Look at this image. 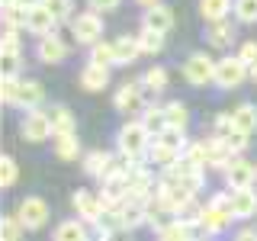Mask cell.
I'll return each mask as SVG.
<instances>
[{
  "label": "cell",
  "mask_w": 257,
  "mask_h": 241,
  "mask_svg": "<svg viewBox=\"0 0 257 241\" xmlns=\"http://www.w3.org/2000/svg\"><path fill=\"white\" fill-rule=\"evenodd\" d=\"M235 241H257V231L254 228H244V231H238Z\"/></svg>",
  "instance_id": "7dc6e473"
},
{
  "label": "cell",
  "mask_w": 257,
  "mask_h": 241,
  "mask_svg": "<svg viewBox=\"0 0 257 241\" xmlns=\"http://www.w3.org/2000/svg\"><path fill=\"white\" fill-rule=\"evenodd\" d=\"M36 55H39V61H42V64H61L64 58H68V45H64V39L58 36V32H52V36L39 39Z\"/></svg>",
  "instance_id": "4fadbf2b"
},
{
  "label": "cell",
  "mask_w": 257,
  "mask_h": 241,
  "mask_svg": "<svg viewBox=\"0 0 257 241\" xmlns=\"http://www.w3.org/2000/svg\"><path fill=\"white\" fill-rule=\"evenodd\" d=\"M231 222H238V219H235V212H231V199H228V193H215V196L203 206V222H199L196 235H199V238L222 235V231H228V228H231Z\"/></svg>",
  "instance_id": "6da1fadb"
},
{
  "label": "cell",
  "mask_w": 257,
  "mask_h": 241,
  "mask_svg": "<svg viewBox=\"0 0 257 241\" xmlns=\"http://www.w3.org/2000/svg\"><path fill=\"white\" fill-rule=\"evenodd\" d=\"M87 4H90L93 13H112L119 4H122V0H87Z\"/></svg>",
  "instance_id": "bcb514c9"
},
{
  "label": "cell",
  "mask_w": 257,
  "mask_h": 241,
  "mask_svg": "<svg viewBox=\"0 0 257 241\" xmlns=\"http://www.w3.org/2000/svg\"><path fill=\"white\" fill-rule=\"evenodd\" d=\"M77 80H80V87H84V90H90V93L106 90V84H109V68L87 61L84 68H80V77H77Z\"/></svg>",
  "instance_id": "2e32d148"
},
{
  "label": "cell",
  "mask_w": 257,
  "mask_h": 241,
  "mask_svg": "<svg viewBox=\"0 0 257 241\" xmlns=\"http://www.w3.org/2000/svg\"><path fill=\"white\" fill-rule=\"evenodd\" d=\"M158 241H199V235H196V228H190V225H183L177 219V222L164 225V228L158 231Z\"/></svg>",
  "instance_id": "83f0119b"
},
{
  "label": "cell",
  "mask_w": 257,
  "mask_h": 241,
  "mask_svg": "<svg viewBox=\"0 0 257 241\" xmlns=\"http://www.w3.org/2000/svg\"><path fill=\"white\" fill-rule=\"evenodd\" d=\"M71 206L77 209V219L80 222H100V215H103V209H106V203H103V196L100 193H93V190H77L74 196H71Z\"/></svg>",
  "instance_id": "30bf717a"
},
{
  "label": "cell",
  "mask_w": 257,
  "mask_h": 241,
  "mask_svg": "<svg viewBox=\"0 0 257 241\" xmlns=\"http://www.w3.org/2000/svg\"><path fill=\"white\" fill-rule=\"evenodd\" d=\"M71 32H74L77 45H96L103 42V16L93 13V10H84L74 16V23H71Z\"/></svg>",
  "instance_id": "277c9868"
},
{
  "label": "cell",
  "mask_w": 257,
  "mask_h": 241,
  "mask_svg": "<svg viewBox=\"0 0 257 241\" xmlns=\"http://www.w3.org/2000/svg\"><path fill=\"white\" fill-rule=\"evenodd\" d=\"M16 4H20L23 10H32V7H39V4H42V0H16Z\"/></svg>",
  "instance_id": "c3c4849f"
},
{
  "label": "cell",
  "mask_w": 257,
  "mask_h": 241,
  "mask_svg": "<svg viewBox=\"0 0 257 241\" xmlns=\"http://www.w3.org/2000/svg\"><path fill=\"white\" fill-rule=\"evenodd\" d=\"M116 148H119V155H125V158H132V161H142L145 155H148L151 135H148V129L142 126V119H132V123H125L122 129H119Z\"/></svg>",
  "instance_id": "7a4b0ae2"
},
{
  "label": "cell",
  "mask_w": 257,
  "mask_h": 241,
  "mask_svg": "<svg viewBox=\"0 0 257 241\" xmlns=\"http://www.w3.org/2000/svg\"><path fill=\"white\" fill-rule=\"evenodd\" d=\"M112 171V155L109 151H90L84 158V174L87 177H96V180H106Z\"/></svg>",
  "instance_id": "ffe728a7"
},
{
  "label": "cell",
  "mask_w": 257,
  "mask_h": 241,
  "mask_svg": "<svg viewBox=\"0 0 257 241\" xmlns=\"http://www.w3.org/2000/svg\"><path fill=\"white\" fill-rule=\"evenodd\" d=\"M119 212H122L125 228H139V225L148 222V199H125V203L119 206Z\"/></svg>",
  "instance_id": "d6986e66"
},
{
  "label": "cell",
  "mask_w": 257,
  "mask_h": 241,
  "mask_svg": "<svg viewBox=\"0 0 257 241\" xmlns=\"http://www.w3.org/2000/svg\"><path fill=\"white\" fill-rule=\"evenodd\" d=\"M238 58L244 61L247 68H251V64H257V42H254V39H247V42L238 48Z\"/></svg>",
  "instance_id": "ee69618b"
},
{
  "label": "cell",
  "mask_w": 257,
  "mask_h": 241,
  "mask_svg": "<svg viewBox=\"0 0 257 241\" xmlns=\"http://www.w3.org/2000/svg\"><path fill=\"white\" fill-rule=\"evenodd\" d=\"M142 84H145V90H151V93H161L167 87V68H161V64H155V68H148L142 74Z\"/></svg>",
  "instance_id": "d6a6232c"
},
{
  "label": "cell",
  "mask_w": 257,
  "mask_h": 241,
  "mask_svg": "<svg viewBox=\"0 0 257 241\" xmlns=\"http://www.w3.org/2000/svg\"><path fill=\"white\" fill-rule=\"evenodd\" d=\"M23 231H26V228L20 225L16 215H4V222H0V235H4V241H20Z\"/></svg>",
  "instance_id": "d590c367"
},
{
  "label": "cell",
  "mask_w": 257,
  "mask_h": 241,
  "mask_svg": "<svg viewBox=\"0 0 257 241\" xmlns=\"http://www.w3.org/2000/svg\"><path fill=\"white\" fill-rule=\"evenodd\" d=\"M142 26L145 29H155V32H171L174 29V13H171V7H164V4H158V7H151V10H145L142 13Z\"/></svg>",
  "instance_id": "e0dca14e"
},
{
  "label": "cell",
  "mask_w": 257,
  "mask_h": 241,
  "mask_svg": "<svg viewBox=\"0 0 257 241\" xmlns=\"http://www.w3.org/2000/svg\"><path fill=\"white\" fill-rule=\"evenodd\" d=\"M112 106L119 112H125V116H135V112H145L148 109V103H145V84L142 80H128L116 90L112 96Z\"/></svg>",
  "instance_id": "8992f818"
},
{
  "label": "cell",
  "mask_w": 257,
  "mask_h": 241,
  "mask_svg": "<svg viewBox=\"0 0 257 241\" xmlns=\"http://www.w3.org/2000/svg\"><path fill=\"white\" fill-rule=\"evenodd\" d=\"M0 71H4V80H16L20 77V55L0 52Z\"/></svg>",
  "instance_id": "8d00e7d4"
},
{
  "label": "cell",
  "mask_w": 257,
  "mask_h": 241,
  "mask_svg": "<svg viewBox=\"0 0 257 241\" xmlns=\"http://www.w3.org/2000/svg\"><path fill=\"white\" fill-rule=\"evenodd\" d=\"M52 241H90L87 222H80V219H64L58 228L52 231Z\"/></svg>",
  "instance_id": "7402d4cb"
},
{
  "label": "cell",
  "mask_w": 257,
  "mask_h": 241,
  "mask_svg": "<svg viewBox=\"0 0 257 241\" xmlns=\"http://www.w3.org/2000/svg\"><path fill=\"white\" fill-rule=\"evenodd\" d=\"M42 4H45V10L55 16V23H61V20L71 16V0H42Z\"/></svg>",
  "instance_id": "ab89813d"
},
{
  "label": "cell",
  "mask_w": 257,
  "mask_h": 241,
  "mask_svg": "<svg viewBox=\"0 0 257 241\" xmlns=\"http://www.w3.org/2000/svg\"><path fill=\"white\" fill-rule=\"evenodd\" d=\"M135 4H139V7H145V10H151V7H158L161 0H135Z\"/></svg>",
  "instance_id": "681fc988"
},
{
  "label": "cell",
  "mask_w": 257,
  "mask_h": 241,
  "mask_svg": "<svg viewBox=\"0 0 257 241\" xmlns=\"http://www.w3.org/2000/svg\"><path fill=\"white\" fill-rule=\"evenodd\" d=\"M222 142H225V145L231 148V155H241V151L247 148V142H251V135H244V132H238V129H231V132L225 135Z\"/></svg>",
  "instance_id": "f35d334b"
},
{
  "label": "cell",
  "mask_w": 257,
  "mask_h": 241,
  "mask_svg": "<svg viewBox=\"0 0 257 241\" xmlns=\"http://www.w3.org/2000/svg\"><path fill=\"white\" fill-rule=\"evenodd\" d=\"M16 177H20V167H16V161H13L10 155H4V158H0V187L10 190L13 183H16Z\"/></svg>",
  "instance_id": "e575fe53"
},
{
  "label": "cell",
  "mask_w": 257,
  "mask_h": 241,
  "mask_svg": "<svg viewBox=\"0 0 257 241\" xmlns=\"http://www.w3.org/2000/svg\"><path fill=\"white\" fill-rule=\"evenodd\" d=\"M235 16L241 23H257V0H235Z\"/></svg>",
  "instance_id": "74e56055"
},
{
  "label": "cell",
  "mask_w": 257,
  "mask_h": 241,
  "mask_svg": "<svg viewBox=\"0 0 257 241\" xmlns=\"http://www.w3.org/2000/svg\"><path fill=\"white\" fill-rule=\"evenodd\" d=\"M247 77H251V68H247L238 55L222 58L219 68H215V87H222V90H235V87H241Z\"/></svg>",
  "instance_id": "5b68a950"
},
{
  "label": "cell",
  "mask_w": 257,
  "mask_h": 241,
  "mask_svg": "<svg viewBox=\"0 0 257 241\" xmlns=\"http://www.w3.org/2000/svg\"><path fill=\"white\" fill-rule=\"evenodd\" d=\"M55 16L45 10V4H39V7H32V10L26 13V32H32V36H39V39H45V36H52L55 32Z\"/></svg>",
  "instance_id": "5bb4252c"
},
{
  "label": "cell",
  "mask_w": 257,
  "mask_h": 241,
  "mask_svg": "<svg viewBox=\"0 0 257 241\" xmlns=\"http://www.w3.org/2000/svg\"><path fill=\"white\" fill-rule=\"evenodd\" d=\"M142 58V48H139V39L135 36H122L116 39V64H132Z\"/></svg>",
  "instance_id": "f1b7e54d"
},
{
  "label": "cell",
  "mask_w": 257,
  "mask_h": 241,
  "mask_svg": "<svg viewBox=\"0 0 257 241\" xmlns=\"http://www.w3.org/2000/svg\"><path fill=\"white\" fill-rule=\"evenodd\" d=\"M228 199H231V212H235V219H251V215H257V190L254 187L228 190Z\"/></svg>",
  "instance_id": "9a60e30c"
},
{
  "label": "cell",
  "mask_w": 257,
  "mask_h": 241,
  "mask_svg": "<svg viewBox=\"0 0 257 241\" xmlns=\"http://www.w3.org/2000/svg\"><path fill=\"white\" fill-rule=\"evenodd\" d=\"M0 52H7V55H20V29H7V32H4Z\"/></svg>",
  "instance_id": "60d3db41"
},
{
  "label": "cell",
  "mask_w": 257,
  "mask_h": 241,
  "mask_svg": "<svg viewBox=\"0 0 257 241\" xmlns=\"http://www.w3.org/2000/svg\"><path fill=\"white\" fill-rule=\"evenodd\" d=\"M135 39H139L142 55H158L161 48H164V32H155V29H145V26H142V32H139Z\"/></svg>",
  "instance_id": "1f68e13d"
},
{
  "label": "cell",
  "mask_w": 257,
  "mask_h": 241,
  "mask_svg": "<svg viewBox=\"0 0 257 241\" xmlns=\"http://www.w3.org/2000/svg\"><path fill=\"white\" fill-rule=\"evenodd\" d=\"M55 155H58L61 161H77L80 158V139H77V132L55 135Z\"/></svg>",
  "instance_id": "4316f807"
},
{
  "label": "cell",
  "mask_w": 257,
  "mask_h": 241,
  "mask_svg": "<svg viewBox=\"0 0 257 241\" xmlns=\"http://www.w3.org/2000/svg\"><path fill=\"white\" fill-rule=\"evenodd\" d=\"M183 158H190L193 164L206 167V142H190V148L183 151Z\"/></svg>",
  "instance_id": "b9f144b4"
},
{
  "label": "cell",
  "mask_w": 257,
  "mask_h": 241,
  "mask_svg": "<svg viewBox=\"0 0 257 241\" xmlns=\"http://www.w3.org/2000/svg\"><path fill=\"white\" fill-rule=\"evenodd\" d=\"M48 119H52L55 135H68V132L77 129V119H74V112H71L68 106H52V109H48ZM55 135H52V139H55Z\"/></svg>",
  "instance_id": "484cf974"
},
{
  "label": "cell",
  "mask_w": 257,
  "mask_h": 241,
  "mask_svg": "<svg viewBox=\"0 0 257 241\" xmlns=\"http://www.w3.org/2000/svg\"><path fill=\"white\" fill-rule=\"evenodd\" d=\"M206 39L212 48H228L235 42V29H231V23H212V26L206 29Z\"/></svg>",
  "instance_id": "f546056e"
},
{
  "label": "cell",
  "mask_w": 257,
  "mask_h": 241,
  "mask_svg": "<svg viewBox=\"0 0 257 241\" xmlns=\"http://www.w3.org/2000/svg\"><path fill=\"white\" fill-rule=\"evenodd\" d=\"M171 222H177V212L161 196H151L148 199V225H155V231H161L164 225H171Z\"/></svg>",
  "instance_id": "44dd1931"
},
{
  "label": "cell",
  "mask_w": 257,
  "mask_h": 241,
  "mask_svg": "<svg viewBox=\"0 0 257 241\" xmlns=\"http://www.w3.org/2000/svg\"><path fill=\"white\" fill-rule=\"evenodd\" d=\"M16 84H20V77H16V80H0V96H4L7 106L16 103Z\"/></svg>",
  "instance_id": "f6af8a7d"
},
{
  "label": "cell",
  "mask_w": 257,
  "mask_h": 241,
  "mask_svg": "<svg viewBox=\"0 0 257 241\" xmlns=\"http://www.w3.org/2000/svg\"><path fill=\"white\" fill-rule=\"evenodd\" d=\"M235 10V0H199V16L206 23H225Z\"/></svg>",
  "instance_id": "603a6c76"
},
{
  "label": "cell",
  "mask_w": 257,
  "mask_h": 241,
  "mask_svg": "<svg viewBox=\"0 0 257 241\" xmlns=\"http://www.w3.org/2000/svg\"><path fill=\"white\" fill-rule=\"evenodd\" d=\"M231 123H235V129L244 132V135L257 132V106L254 103H241V106H235L231 109Z\"/></svg>",
  "instance_id": "cb8c5ba5"
},
{
  "label": "cell",
  "mask_w": 257,
  "mask_h": 241,
  "mask_svg": "<svg viewBox=\"0 0 257 241\" xmlns=\"http://www.w3.org/2000/svg\"><path fill=\"white\" fill-rule=\"evenodd\" d=\"M164 112H167V126H171V129H187V123H190L187 103L171 100V103H164Z\"/></svg>",
  "instance_id": "4dcf8cb0"
},
{
  "label": "cell",
  "mask_w": 257,
  "mask_h": 241,
  "mask_svg": "<svg viewBox=\"0 0 257 241\" xmlns=\"http://www.w3.org/2000/svg\"><path fill=\"white\" fill-rule=\"evenodd\" d=\"M215 68L219 61H212V55L206 52H196L183 61V80L193 87H206V84H215Z\"/></svg>",
  "instance_id": "3957f363"
},
{
  "label": "cell",
  "mask_w": 257,
  "mask_h": 241,
  "mask_svg": "<svg viewBox=\"0 0 257 241\" xmlns=\"http://www.w3.org/2000/svg\"><path fill=\"white\" fill-rule=\"evenodd\" d=\"M142 126L148 129V135H151V139H155V135H161L164 129H171V126H167L164 103H161V106L155 103V106H148V109H145V112H142Z\"/></svg>",
  "instance_id": "d4e9b609"
},
{
  "label": "cell",
  "mask_w": 257,
  "mask_h": 241,
  "mask_svg": "<svg viewBox=\"0 0 257 241\" xmlns=\"http://www.w3.org/2000/svg\"><path fill=\"white\" fill-rule=\"evenodd\" d=\"M254 180H257V167L244 158H235L225 167V183H228V190H247Z\"/></svg>",
  "instance_id": "8fae6325"
},
{
  "label": "cell",
  "mask_w": 257,
  "mask_h": 241,
  "mask_svg": "<svg viewBox=\"0 0 257 241\" xmlns=\"http://www.w3.org/2000/svg\"><path fill=\"white\" fill-rule=\"evenodd\" d=\"M155 196H161L167 206L174 209V212H180L187 203H193V199H196V193H193L187 183H180V180H174V177L164 174V177L158 180V193H155Z\"/></svg>",
  "instance_id": "ba28073f"
},
{
  "label": "cell",
  "mask_w": 257,
  "mask_h": 241,
  "mask_svg": "<svg viewBox=\"0 0 257 241\" xmlns=\"http://www.w3.org/2000/svg\"><path fill=\"white\" fill-rule=\"evenodd\" d=\"M90 61L103 64V68H112L116 64V42H96L90 48Z\"/></svg>",
  "instance_id": "836d02e7"
},
{
  "label": "cell",
  "mask_w": 257,
  "mask_h": 241,
  "mask_svg": "<svg viewBox=\"0 0 257 241\" xmlns=\"http://www.w3.org/2000/svg\"><path fill=\"white\" fill-rule=\"evenodd\" d=\"M20 135H23V142H32V145H39V142H45L48 135H55L48 112L45 109L26 112V116H23V123H20Z\"/></svg>",
  "instance_id": "9c48e42d"
},
{
  "label": "cell",
  "mask_w": 257,
  "mask_h": 241,
  "mask_svg": "<svg viewBox=\"0 0 257 241\" xmlns=\"http://www.w3.org/2000/svg\"><path fill=\"white\" fill-rule=\"evenodd\" d=\"M16 219H20V225L26 231L45 228V222H48V203H45L42 196H26L20 206H16Z\"/></svg>",
  "instance_id": "52a82bcc"
},
{
  "label": "cell",
  "mask_w": 257,
  "mask_h": 241,
  "mask_svg": "<svg viewBox=\"0 0 257 241\" xmlns=\"http://www.w3.org/2000/svg\"><path fill=\"white\" fill-rule=\"evenodd\" d=\"M238 155H231V148L225 145L222 139H206V167H219V171H225V167L231 164Z\"/></svg>",
  "instance_id": "ac0fdd59"
},
{
  "label": "cell",
  "mask_w": 257,
  "mask_h": 241,
  "mask_svg": "<svg viewBox=\"0 0 257 241\" xmlns=\"http://www.w3.org/2000/svg\"><path fill=\"white\" fill-rule=\"evenodd\" d=\"M45 103V87L39 84V80H20L16 84V103L13 106L16 109H26V112H32V109H39Z\"/></svg>",
  "instance_id": "7c38bea8"
},
{
  "label": "cell",
  "mask_w": 257,
  "mask_h": 241,
  "mask_svg": "<svg viewBox=\"0 0 257 241\" xmlns=\"http://www.w3.org/2000/svg\"><path fill=\"white\" fill-rule=\"evenodd\" d=\"M235 129V123H231V112H222V116H215V123H212V132H215V139H225V135Z\"/></svg>",
  "instance_id": "7bdbcfd3"
}]
</instances>
